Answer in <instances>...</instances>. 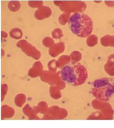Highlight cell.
I'll list each match as a JSON object with an SVG mask.
<instances>
[{
	"label": "cell",
	"instance_id": "6da1fadb",
	"mask_svg": "<svg viewBox=\"0 0 114 128\" xmlns=\"http://www.w3.org/2000/svg\"><path fill=\"white\" fill-rule=\"evenodd\" d=\"M61 76L65 82L77 86L85 82L88 77V74L84 65L80 63H71L62 68Z\"/></svg>",
	"mask_w": 114,
	"mask_h": 128
},
{
	"label": "cell",
	"instance_id": "7a4b0ae2",
	"mask_svg": "<svg viewBox=\"0 0 114 128\" xmlns=\"http://www.w3.org/2000/svg\"><path fill=\"white\" fill-rule=\"evenodd\" d=\"M68 25L72 32L81 38H86L90 35L94 28L90 17L82 13L73 14L69 18Z\"/></svg>",
	"mask_w": 114,
	"mask_h": 128
},
{
	"label": "cell",
	"instance_id": "3957f363",
	"mask_svg": "<svg viewBox=\"0 0 114 128\" xmlns=\"http://www.w3.org/2000/svg\"><path fill=\"white\" fill-rule=\"evenodd\" d=\"M93 96L102 102H108L114 94V84H111L108 78H102L93 82Z\"/></svg>",
	"mask_w": 114,
	"mask_h": 128
}]
</instances>
